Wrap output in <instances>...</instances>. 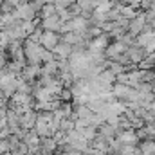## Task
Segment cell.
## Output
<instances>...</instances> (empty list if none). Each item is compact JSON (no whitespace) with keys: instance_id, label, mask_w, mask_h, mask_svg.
I'll return each mask as SVG.
<instances>
[{"instance_id":"6","label":"cell","mask_w":155,"mask_h":155,"mask_svg":"<svg viewBox=\"0 0 155 155\" xmlns=\"http://www.w3.org/2000/svg\"><path fill=\"white\" fill-rule=\"evenodd\" d=\"M123 15H126V16H134L135 13H134V11H132L130 7H124V9H123Z\"/></svg>"},{"instance_id":"4","label":"cell","mask_w":155,"mask_h":155,"mask_svg":"<svg viewBox=\"0 0 155 155\" xmlns=\"http://www.w3.org/2000/svg\"><path fill=\"white\" fill-rule=\"evenodd\" d=\"M43 24H45V27H47V29H56V27L60 25V24H58V18H56L54 15H52V16H47Z\"/></svg>"},{"instance_id":"5","label":"cell","mask_w":155,"mask_h":155,"mask_svg":"<svg viewBox=\"0 0 155 155\" xmlns=\"http://www.w3.org/2000/svg\"><path fill=\"white\" fill-rule=\"evenodd\" d=\"M58 54H63V56H67L69 52H71V45L69 43H63V45H56V49H54Z\"/></svg>"},{"instance_id":"3","label":"cell","mask_w":155,"mask_h":155,"mask_svg":"<svg viewBox=\"0 0 155 155\" xmlns=\"http://www.w3.org/2000/svg\"><path fill=\"white\" fill-rule=\"evenodd\" d=\"M56 146H58V144H56V141H54V139H49V137H45V139L41 141V148H43L45 152H52Z\"/></svg>"},{"instance_id":"1","label":"cell","mask_w":155,"mask_h":155,"mask_svg":"<svg viewBox=\"0 0 155 155\" xmlns=\"http://www.w3.org/2000/svg\"><path fill=\"white\" fill-rule=\"evenodd\" d=\"M56 35H52V33H45V35H41V45H45V47H49V49H52V47H56Z\"/></svg>"},{"instance_id":"2","label":"cell","mask_w":155,"mask_h":155,"mask_svg":"<svg viewBox=\"0 0 155 155\" xmlns=\"http://www.w3.org/2000/svg\"><path fill=\"white\" fill-rule=\"evenodd\" d=\"M155 153V143L153 141H146L141 144V155H153Z\"/></svg>"}]
</instances>
